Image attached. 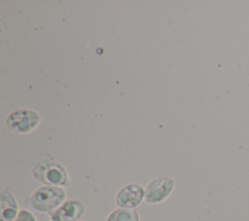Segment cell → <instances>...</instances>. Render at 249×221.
Returning <instances> with one entry per match:
<instances>
[{
  "instance_id": "8",
  "label": "cell",
  "mask_w": 249,
  "mask_h": 221,
  "mask_svg": "<svg viewBox=\"0 0 249 221\" xmlns=\"http://www.w3.org/2000/svg\"><path fill=\"white\" fill-rule=\"evenodd\" d=\"M106 221H140V218L135 209L118 208L109 214Z\"/></svg>"
},
{
  "instance_id": "9",
  "label": "cell",
  "mask_w": 249,
  "mask_h": 221,
  "mask_svg": "<svg viewBox=\"0 0 249 221\" xmlns=\"http://www.w3.org/2000/svg\"><path fill=\"white\" fill-rule=\"evenodd\" d=\"M16 221H37V219L31 211H29L27 209H21V210H19V213H18Z\"/></svg>"
},
{
  "instance_id": "4",
  "label": "cell",
  "mask_w": 249,
  "mask_h": 221,
  "mask_svg": "<svg viewBox=\"0 0 249 221\" xmlns=\"http://www.w3.org/2000/svg\"><path fill=\"white\" fill-rule=\"evenodd\" d=\"M174 185V180L169 176L153 179L145 189V203L152 204L161 203L172 193Z\"/></svg>"
},
{
  "instance_id": "5",
  "label": "cell",
  "mask_w": 249,
  "mask_h": 221,
  "mask_svg": "<svg viewBox=\"0 0 249 221\" xmlns=\"http://www.w3.org/2000/svg\"><path fill=\"white\" fill-rule=\"evenodd\" d=\"M145 198V190L138 184H127L124 186L116 196V203L120 208L134 209Z\"/></svg>"
},
{
  "instance_id": "1",
  "label": "cell",
  "mask_w": 249,
  "mask_h": 221,
  "mask_svg": "<svg viewBox=\"0 0 249 221\" xmlns=\"http://www.w3.org/2000/svg\"><path fill=\"white\" fill-rule=\"evenodd\" d=\"M66 199V192L59 186H43L30 197L29 203L37 211L52 213L58 208Z\"/></svg>"
},
{
  "instance_id": "3",
  "label": "cell",
  "mask_w": 249,
  "mask_h": 221,
  "mask_svg": "<svg viewBox=\"0 0 249 221\" xmlns=\"http://www.w3.org/2000/svg\"><path fill=\"white\" fill-rule=\"evenodd\" d=\"M41 121L40 114L34 110L20 109L13 112L7 119V127L15 132L26 133L33 130Z\"/></svg>"
},
{
  "instance_id": "2",
  "label": "cell",
  "mask_w": 249,
  "mask_h": 221,
  "mask_svg": "<svg viewBox=\"0 0 249 221\" xmlns=\"http://www.w3.org/2000/svg\"><path fill=\"white\" fill-rule=\"evenodd\" d=\"M32 174L36 180L45 186H63L69 181L68 172L63 166L55 162L41 161L32 168Z\"/></svg>"
},
{
  "instance_id": "7",
  "label": "cell",
  "mask_w": 249,
  "mask_h": 221,
  "mask_svg": "<svg viewBox=\"0 0 249 221\" xmlns=\"http://www.w3.org/2000/svg\"><path fill=\"white\" fill-rule=\"evenodd\" d=\"M1 218L0 221H16L19 211L18 204L14 195L9 191H4L0 197Z\"/></svg>"
},
{
  "instance_id": "6",
  "label": "cell",
  "mask_w": 249,
  "mask_h": 221,
  "mask_svg": "<svg viewBox=\"0 0 249 221\" xmlns=\"http://www.w3.org/2000/svg\"><path fill=\"white\" fill-rule=\"evenodd\" d=\"M85 212V205L78 200L64 202L58 208L50 213L52 221H78Z\"/></svg>"
}]
</instances>
